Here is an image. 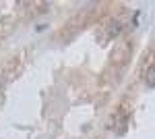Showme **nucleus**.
Wrapping results in <instances>:
<instances>
[{
    "label": "nucleus",
    "instance_id": "f257e3e1",
    "mask_svg": "<svg viewBox=\"0 0 155 139\" xmlns=\"http://www.w3.org/2000/svg\"><path fill=\"white\" fill-rule=\"evenodd\" d=\"M145 81H147V85H149V87H155V67H149Z\"/></svg>",
    "mask_w": 155,
    "mask_h": 139
}]
</instances>
